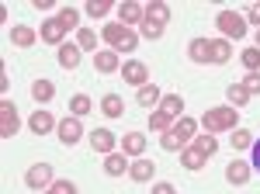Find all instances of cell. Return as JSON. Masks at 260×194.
<instances>
[{"label":"cell","mask_w":260,"mask_h":194,"mask_svg":"<svg viewBox=\"0 0 260 194\" xmlns=\"http://www.w3.org/2000/svg\"><path fill=\"white\" fill-rule=\"evenodd\" d=\"M236 121H240L236 108H233V104H219V108H208V111H205V118H201V128L215 136V132H233V128H240Z\"/></svg>","instance_id":"1"},{"label":"cell","mask_w":260,"mask_h":194,"mask_svg":"<svg viewBox=\"0 0 260 194\" xmlns=\"http://www.w3.org/2000/svg\"><path fill=\"white\" fill-rule=\"evenodd\" d=\"M101 39L108 42L115 52H132V49L139 45V35H136L132 28H125L121 21H111V24H104V28H101Z\"/></svg>","instance_id":"2"},{"label":"cell","mask_w":260,"mask_h":194,"mask_svg":"<svg viewBox=\"0 0 260 194\" xmlns=\"http://www.w3.org/2000/svg\"><path fill=\"white\" fill-rule=\"evenodd\" d=\"M215 24H219V31H222V39H225V42L243 39V35H246V18L236 14V11H219Z\"/></svg>","instance_id":"3"},{"label":"cell","mask_w":260,"mask_h":194,"mask_svg":"<svg viewBox=\"0 0 260 194\" xmlns=\"http://www.w3.org/2000/svg\"><path fill=\"white\" fill-rule=\"evenodd\" d=\"M24 184H28L31 191H49V187L56 184V177H52V167H49V163H35V167H28V174H24Z\"/></svg>","instance_id":"4"},{"label":"cell","mask_w":260,"mask_h":194,"mask_svg":"<svg viewBox=\"0 0 260 194\" xmlns=\"http://www.w3.org/2000/svg\"><path fill=\"white\" fill-rule=\"evenodd\" d=\"M121 80L128 83V87H146L149 83V70H146V62L142 59H128V62H121Z\"/></svg>","instance_id":"5"},{"label":"cell","mask_w":260,"mask_h":194,"mask_svg":"<svg viewBox=\"0 0 260 194\" xmlns=\"http://www.w3.org/2000/svg\"><path fill=\"white\" fill-rule=\"evenodd\" d=\"M56 136H59V142H62V146H77V142H80V136H83L80 118H77V115H66V118H59V125H56Z\"/></svg>","instance_id":"6"},{"label":"cell","mask_w":260,"mask_h":194,"mask_svg":"<svg viewBox=\"0 0 260 194\" xmlns=\"http://www.w3.org/2000/svg\"><path fill=\"white\" fill-rule=\"evenodd\" d=\"M21 128V118H18V108L4 97L0 101V139H11L14 132Z\"/></svg>","instance_id":"7"},{"label":"cell","mask_w":260,"mask_h":194,"mask_svg":"<svg viewBox=\"0 0 260 194\" xmlns=\"http://www.w3.org/2000/svg\"><path fill=\"white\" fill-rule=\"evenodd\" d=\"M118 142H121V139H115L111 128H94V132H90V146H94V153H101V156L118 153V149H115Z\"/></svg>","instance_id":"8"},{"label":"cell","mask_w":260,"mask_h":194,"mask_svg":"<svg viewBox=\"0 0 260 194\" xmlns=\"http://www.w3.org/2000/svg\"><path fill=\"white\" fill-rule=\"evenodd\" d=\"M39 39L42 42H49V45H66V28H62L56 18H49V21H42V28H39Z\"/></svg>","instance_id":"9"},{"label":"cell","mask_w":260,"mask_h":194,"mask_svg":"<svg viewBox=\"0 0 260 194\" xmlns=\"http://www.w3.org/2000/svg\"><path fill=\"white\" fill-rule=\"evenodd\" d=\"M56 125H59V121H56V115H49L45 108H39L35 115L28 118V128H31L35 136H49V132H56Z\"/></svg>","instance_id":"10"},{"label":"cell","mask_w":260,"mask_h":194,"mask_svg":"<svg viewBox=\"0 0 260 194\" xmlns=\"http://www.w3.org/2000/svg\"><path fill=\"white\" fill-rule=\"evenodd\" d=\"M142 18H146V7H142V4H136V0H125V4H118V21L125 24V28L142 24Z\"/></svg>","instance_id":"11"},{"label":"cell","mask_w":260,"mask_h":194,"mask_svg":"<svg viewBox=\"0 0 260 194\" xmlns=\"http://www.w3.org/2000/svg\"><path fill=\"white\" fill-rule=\"evenodd\" d=\"M250 174H253V167H250L246 159H233V163L225 167V180H229L233 187H243V184L250 180Z\"/></svg>","instance_id":"12"},{"label":"cell","mask_w":260,"mask_h":194,"mask_svg":"<svg viewBox=\"0 0 260 194\" xmlns=\"http://www.w3.org/2000/svg\"><path fill=\"white\" fill-rule=\"evenodd\" d=\"M233 59V45L225 39H208V62L212 66H222V62H229Z\"/></svg>","instance_id":"13"},{"label":"cell","mask_w":260,"mask_h":194,"mask_svg":"<svg viewBox=\"0 0 260 194\" xmlns=\"http://www.w3.org/2000/svg\"><path fill=\"white\" fill-rule=\"evenodd\" d=\"M153 174H156V163H153V159H146V156L132 159V167H128V177H132L136 184H146V180H153Z\"/></svg>","instance_id":"14"},{"label":"cell","mask_w":260,"mask_h":194,"mask_svg":"<svg viewBox=\"0 0 260 194\" xmlns=\"http://www.w3.org/2000/svg\"><path fill=\"white\" fill-rule=\"evenodd\" d=\"M56 59H59L62 70H77V66H80V45H77V42L59 45V49H56Z\"/></svg>","instance_id":"15"},{"label":"cell","mask_w":260,"mask_h":194,"mask_svg":"<svg viewBox=\"0 0 260 194\" xmlns=\"http://www.w3.org/2000/svg\"><path fill=\"white\" fill-rule=\"evenodd\" d=\"M118 66H121V59H118L115 49H101V52H94V70H98V73H115Z\"/></svg>","instance_id":"16"},{"label":"cell","mask_w":260,"mask_h":194,"mask_svg":"<svg viewBox=\"0 0 260 194\" xmlns=\"http://www.w3.org/2000/svg\"><path fill=\"white\" fill-rule=\"evenodd\" d=\"M149 24H156V28H167V21H170V7L163 4V0H153V4H146V18Z\"/></svg>","instance_id":"17"},{"label":"cell","mask_w":260,"mask_h":194,"mask_svg":"<svg viewBox=\"0 0 260 194\" xmlns=\"http://www.w3.org/2000/svg\"><path fill=\"white\" fill-rule=\"evenodd\" d=\"M121 153L139 159V156L146 153V136H142V132H128V136H121Z\"/></svg>","instance_id":"18"},{"label":"cell","mask_w":260,"mask_h":194,"mask_svg":"<svg viewBox=\"0 0 260 194\" xmlns=\"http://www.w3.org/2000/svg\"><path fill=\"white\" fill-rule=\"evenodd\" d=\"M205 159H208V156L201 153L194 142H187V146H184V153H180V163H184V170H201V167H205Z\"/></svg>","instance_id":"19"},{"label":"cell","mask_w":260,"mask_h":194,"mask_svg":"<svg viewBox=\"0 0 260 194\" xmlns=\"http://www.w3.org/2000/svg\"><path fill=\"white\" fill-rule=\"evenodd\" d=\"M101 115L104 118H121L125 115V101H121V94H104L101 97Z\"/></svg>","instance_id":"20"},{"label":"cell","mask_w":260,"mask_h":194,"mask_svg":"<svg viewBox=\"0 0 260 194\" xmlns=\"http://www.w3.org/2000/svg\"><path fill=\"white\" fill-rule=\"evenodd\" d=\"M128 156L125 153H111V156H104V174H111V177H121V174H128Z\"/></svg>","instance_id":"21"},{"label":"cell","mask_w":260,"mask_h":194,"mask_svg":"<svg viewBox=\"0 0 260 194\" xmlns=\"http://www.w3.org/2000/svg\"><path fill=\"white\" fill-rule=\"evenodd\" d=\"M136 101H139L142 108H160L163 90H160V87H153V83H146V87H139V90H136Z\"/></svg>","instance_id":"22"},{"label":"cell","mask_w":260,"mask_h":194,"mask_svg":"<svg viewBox=\"0 0 260 194\" xmlns=\"http://www.w3.org/2000/svg\"><path fill=\"white\" fill-rule=\"evenodd\" d=\"M174 132H177L180 142H194V136H198V121L194 118H177V125H174Z\"/></svg>","instance_id":"23"},{"label":"cell","mask_w":260,"mask_h":194,"mask_svg":"<svg viewBox=\"0 0 260 194\" xmlns=\"http://www.w3.org/2000/svg\"><path fill=\"white\" fill-rule=\"evenodd\" d=\"M35 28H28V24H18V28H11V42L18 45V49H28V45H35Z\"/></svg>","instance_id":"24"},{"label":"cell","mask_w":260,"mask_h":194,"mask_svg":"<svg viewBox=\"0 0 260 194\" xmlns=\"http://www.w3.org/2000/svg\"><path fill=\"white\" fill-rule=\"evenodd\" d=\"M31 97H35V104H49V101L56 97L52 80H35V83H31Z\"/></svg>","instance_id":"25"},{"label":"cell","mask_w":260,"mask_h":194,"mask_svg":"<svg viewBox=\"0 0 260 194\" xmlns=\"http://www.w3.org/2000/svg\"><path fill=\"white\" fill-rule=\"evenodd\" d=\"M174 125H177V118H170L167 111H160V108L149 115V128H153V132H160V136H163V132H170Z\"/></svg>","instance_id":"26"},{"label":"cell","mask_w":260,"mask_h":194,"mask_svg":"<svg viewBox=\"0 0 260 194\" xmlns=\"http://www.w3.org/2000/svg\"><path fill=\"white\" fill-rule=\"evenodd\" d=\"M56 21H59L66 31H80V11L77 7H62L59 14H56Z\"/></svg>","instance_id":"27"},{"label":"cell","mask_w":260,"mask_h":194,"mask_svg":"<svg viewBox=\"0 0 260 194\" xmlns=\"http://www.w3.org/2000/svg\"><path fill=\"white\" fill-rule=\"evenodd\" d=\"M160 111H167L170 118H180V111H184V97H180V94H163Z\"/></svg>","instance_id":"28"},{"label":"cell","mask_w":260,"mask_h":194,"mask_svg":"<svg viewBox=\"0 0 260 194\" xmlns=\"http://www.w3.org/2000/svg\"><path fill=\"white\" fill-rule=\"evenodd\" d=\"M98 35H101V31H94V28H80V31H77V45H80V52H94V49H98Z\"/></svg>","instance_id":"29"},{"label":"cell","mask_w":260,"mask_h":194,"mask_svg":"<svg viewBox=\"0 0 260 194\" xmlns=\"http://www.w3.org/2000/svg\"><path fill=\"white\" fill-rule=\"evenodd\" d=\"M240 62L246 66V73H260V49H257V45L243 49V52H240Z\"/></svg>","instance_id":"30"},{"label":"cell","mask_w":260,"mask_h":194,"mask_svg":"<svg viewBox=\"0 0 260 194\" xmlns=\"http://www.w3.org/2000/svg\"><path fill=\"white\" fill-rule=\"evenodd\" d=\"M194 146H198L205 156H215V153H219V139L212 136V132H201V136H194Z\"/></svg>","instance_id":"31"},{"label":"cell","mask_w":260,"mask_h":194,"mask_svg":"<svg viewBox=\"0 0 260 194\" xmlns=\"http://www.w3.org/2000/svg\"><path fill=\"white\" fill-rule=\"evenodd\" d=\"M225 97H229V104H233V108H243V104L250 101V94H246V87H243V83H229V87H225Z\"/></svg>","instance_id":"32"},{"label":"cell","mask_w":260,"mask_h":194,"mask_svg":"<svg viewBox=\"0 0 260 194\" xmlns=\"http://www.w3.org/2000/svg\"><path fill=\"white\" fill-rule=\"evenodd\" d=\"M187 56L194 59V62H208V39H194L187 45Z\"/></svg>","instance_id":"33"},{"label":"cell","mask_w":260,"mask_h":194,"mask_svg":"<svg viewBox=\"0 0 260 194\" xmlns=\"http://www.w3.org/2000/svg\"><path fill=\"white\" fill-rule=\"evenodd\" d=\"M160 146L167 149V153H184V146H187V142H180L177 132L170 128V132H163V136H160Z\"/></svg>","instance_id":"34"},{"label":"cell","mask_w":260,"mask_h":194,"mask_svg":"<svg viewBox=\"0 0 260 194\" xmlns=\"http://www.w3.org/2000/svg\"><path fill=\"white\" fill-rule=\"evenodd\" d=\"M111 7H115V0H87V7H83V11H87L90 18H104Z\"/></svg>","instance_id":"35"},{"label":"cell","mask_w":260,"mask_h":194,"mask_svg":"<svg viewBox=\"0 0 260 194\" xmlns=\"http://www.w3.org/2000/svg\"><path fill=\"white\" fill-rule=\"evenodd\" d=\"M90 108H94V104H90V97H87V94H77L73 101H70V115H77V118L90 115Z\"/></svg>","instance_id":"36"},{"label":"cell","mask_w":260,"mask_h":194,"mask_svg":"<svg viewBox=\"0 0 260 194\" xmlns=\"http://www.w3.org/2000/svg\"><path fill=\"white\" fill-rule=\"evenodd\" d=\"M253 146V136L246 128H233V149H250Z\"/></svg>","instance_id":"37"},{"label":"cell","mask_w":260,"mask_h":194,"mask_svg":"<svg viewBox=\"0 0 260 194\" xmlns=\"http://www.w3.org/2000/svg\"><path fill=\"white\" fill-rule=\"evenodd\" d=\"M42 194H80V191H77V184H73V180H56L49 191H42Z\"/></svg>","instance_id":"38"},{"label":"cell","mask_w":260,"mask_h":194,"mask_svg":"<svg viewBox=\"0 0 260 194\" xmlns=\"http://www.w3.org/2000/svg\"><path fill=\"white\" fill-rule=\"evenodd\" d=\"M243 87H246V94L253 97V94H260V73H246V77L240 80Z\"/></svg>","instance_id":"39"},{"label":"cell","mask_w":260,"mask_h":194,"mask_svg":"<svg viewBox=\"0 0 260 194\" xmlns=\"http://www.w3.org/2000/svg\"><path fill=\"white\" fill-rule=\"evenodd\" d=\"M139 28H142V39H160V35H163V28H156V24H149V21H142Z\"/></svg>","instance_id":"40"},{"label":"cell","mask_w":260,"mask_h":194,"mask_svg":"<svg viewBox=\"0 0 260 194\" xmlns=\"http://www.w3.org/2000/svg\"><path fill=\"white\" fill-rule=\"evenodd\" d=\"M246 24H257L260 28V4H250L246 7Z\"/></svg>","instance_id":"41"},{"label":"cell","mask_w":260,"mask_h":194,"mask_svg":"<svg viewBox=\"0 0 260 194\" xmlns=\"http://www.w3.org/2000/svg\"><path fill=\"white\" fill-rule=\"evenodd\" d=\"M153 194H177V187H174V184H156Z\"/></svg>","instance_id":"42"},{"label":"cell","mask_w":260,"mask_h":194,"mask_svg":"<svg viewBox=\"0 0 260 194\" xmlns=\"http://www.w3.org/2000/svg\"><path fill=\"white\" fill-rule=\"evenodd\" d=\"M250 149H253V163H250V167H257V170H260V139H253Z\"/></svg>","instance_id":"43"},{"label":"cell","mask_w":260,"mask_h":194,"mask_svg":"<svg viewBox=\"0 0 260 194\" xmlns=\"http://www.w3.org/2000/svg\"><path fill=\"white\" fill-rule=\"evenodd\" d=\"M257 49H260V31H257Z\"/></svg>","instance_id":"44"}]
</instances>
